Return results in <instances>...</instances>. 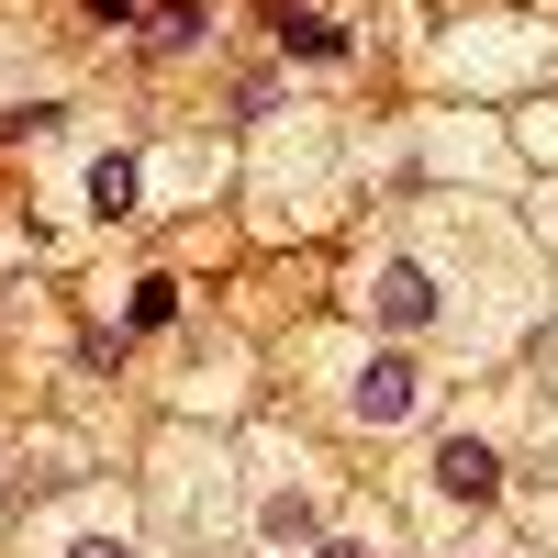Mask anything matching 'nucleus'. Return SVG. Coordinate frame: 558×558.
<instances>
[{
  "label": "nucleus",
  "instance_id": "1",
  "mask_svg": "<svg viewBox=\"0 0 558 558\" xmlns=\"http://www.w3.org/2000/svg\"><path fill=\"white\" fill-rule=\"evenodd\" d=\"M357 302H368V324H391V336H425V324L447 313V291H436L425 257H380V268L357 279Z\"/></svg>",
  "mask_w": 558,
  "mask_h": 558
},
{
  "label": "nucleus",
  "instance_id": "2",
  "mask_svg": "<svg viewBox=\"0 0 558 558\" xmlns=\"http://www.w3.org/2000/svg\"><path fill=\"white\" fill-rule=\"evenodd\" d=\"M347 413H357V425H413V413H425V368H413V357H368L347 380Z\"/></svg>",
  "mask_w": 558,
  "mask_h": 558
},
{
  "label": "nucleus",
  "instance_id": "3",
  "mask_svg": "<svg viewBox=\"0 0 558 558\" xmlns=\"http://www.w3.org/2000/svg\"><path fill=\"white\" fill-rule=\"evenodd\" d=\"M257 547H268V558H313V547H324V514H313L302 481H279V492L257 502Z\"/></svg>",
  "mask_w": 558,
  "mask_h": 558
},
{
  "label": "nucleus",
  "instance_id": "4",
  "mask_svg": "<svg viewBox=\"0 0 558 558\" xmlns=\"http://www.w3.org/2000/svg\"><path fill=\"white\" fill-rule=\"evenodd\" d=\"M436 492H447V502H492V492H502L492 436H447V447H436Z\"/></svg>",
  "mask_w": 558,
  "mask_h": 558
},
{
  "label": "nucleus",
  "instance_id": "5",
  "mask_svg": "<svg viewBox=\"0 0 558 558\" xmlns=\"http://www.w3.org/2000/svg\"><path fill=\"white\" fill-rule=\"evenodd\" d=\"M279 45H291V57H347V23H324V12H291V0H279Z\"/></svg>",
  "mask_w": 558,
  "mask_h": 558
},
{
  "label": "nucleus",
  "instance_id": "6",
  "mask_svg": "<svg viewBox=\"0 0 558 558\" xmlns=\"http://www.w3.org/2000/svg\"><path fill=\"white\" fill-rule=\"evenodd\" d=\"M202 34H213V23H202V0H168V12L146 23V45H157V57H191Z\"/></svg>",
  "mask_w": 558,
  "mask_h": 558
},
{
  "label": "nucleus",
  "instance_id": "7",
  "mask_svg": "<svg viewBox=\"0 0 558 558\" xmlns=\"http://www.w3.org/2000/svg\"><path fill=\"white\" fill-rule=\"evenodd\" d=\"M134 191H146L134 157H89V213H134Z\"/></svg>",
  "mask_w": 558,
  "mask_h": 558
},
{
  "label": "nucleus",
  "instance_id": "8",
  "mask_svg": "<svg viewBox=\"0 0 558 558\" xmlns=\"http://www.w3.org/2000/svg\"><path fill=\"white\" fill-rule=\"evenodd\" d=\"M57 558H134V536H123V525H78Z\"/></svg>",
  "mask_w": 558,
  "mask_h": 558
},
{
  "label": "nucleus",
  "instance_id": "9",
  "mask_svg": "<svg viewBox=\"0 0 558 558\" xmlns=\"http://www.w3.org/2000/svg\"><path fill=\"white\" fill-rule=\"evenodd\" d=\"M179 313V279H134V324H168Z\"/></svg>",
  "mask_w": 558,
  "mask_h": 558
},
{
  "label": "nucleus",
  "instance_id": "10",
  "mask_svg": "<svg viewBox=\"0 0 558 558\" xmlns=\"http://www.w3.org/2000/svg\"><path fill=\"white\" fill-rule=\"evenodd\" d=\"M324 558H380V547H368V536H324Z\"/></svg>",
  "mask_w": 558,
  "mask_h": 558
},
{
  "label": "nucleus",
  "instance_id": "11",
  "mask_svg": "<svg viewBox=\"0 0 558 558\" xmlns=\"http://www.w3.org/2000/svg\"><path fill=\"white\" fill-rule=\"evenodd\" d=\"M547 235H558V202H547Z\"/></svg>",
  "mask_w": 558,
  "mask_h": 558
},
{
  "label": "nucleus",
  "instance_id": "12",
  "mask_svg": "<svg viewBox=\"0 0 558 558\" xmlns=\"http://www.w3.org/2000/svg\"><path fill=\"white\" fill-rule=\"evenodd\" d=\"M492 558H514V547H492Z\"/></svg>",
  "mask_w": 558,
  "mask_h": 558
}]
</instances>
